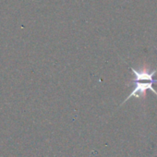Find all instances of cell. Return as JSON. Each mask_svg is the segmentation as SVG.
<instances>
[{
  "instance_id": "obj_1",
  "label": "cell",
  "mask_w": 157,
  "mask_h": 157,
  "mask_svg": "<svg viewBox=\"0 0 157 157\" xmlns=\"http://www.w3.org/2000/svg\"><path fill=\"white\" fill-rule=\"evenodd\" d=\"M134 83V89L132 90V92L129 94V95L123 101V103L120 105H122L123 104H125L129 98H132V97H135V98H143L145 95H146V92L149 90L151 92H152L153 94H155L157 95V92L156 90L153 89L152 87V82H133Z\"/></svg>"
},
{
  "instance_id": "obj_2",
  "label": "cell",
  "mask_w": 157,
  "mask_h": 157,
  "mask_svg": "<svg viewBox=\"0 0 157 157\" xmlns=\"http://www.w3.org/2000/svg\"><path fill=\"white\" fill-rule=\"evenodd\" d=\"M129 69L134 74V78L132 80V82H142V81L145 82L146 81V82H150L152 83H157V80H154L153 78V76L157 72V68L152 71H148L145 68H143L142 70H137L134 67H129Z\"/></svg>"
}]
</instances>
